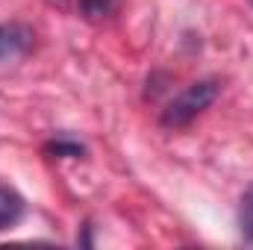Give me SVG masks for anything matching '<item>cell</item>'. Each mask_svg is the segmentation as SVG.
Masks as SVG:
<instances>
[{"mask_svg": "<svg viewBox=\"0 0 253 250\" xmlns=\"http://www.w3.org/2000/svg\"><path fill=\"white\" fill-rule=\"evenodd\" d=\"M59 3H62V0H59Z\"/></svg>", "mask_w": 253, "mask_h": 250, "instance_id": "cell-7", "label": "cell"}, {"mask_svg": "<svg viewBox=\"0 0 253 250\" xmlns=\"http://www.w3.org/2000/svg\"><path fill=\"white\" fill-rule=\"evenodd\" d=\"M239 227H242V233L253 239V186L245 191V197H242V206H239Z\"/></svg>", "mask_w": 253, "mask_h": 250, "instance_id": "cell-4", "label": "cell"}, {"mask_svg": "<svg viewBox=\"0 0 253 250\" xmlns=\"http://www.w3.org/2000/svg\"><path fill=\"white\" fill-rule=\"evenodd\" d=\"M33 47V30L24 24H0V62L18 59Z\"/></svg>", "mask_w": 253, "mask_h": 250, "instance_id": "cell-2", "label": "cell"}, {"mask_svg": "<svg viewBox=\"0 0 253 250\" xmlns=\"http://www.w3.org/2000/svg\"><path fill=\"white\" fill-rule=\"evenodd\" d=\"M218 97V83L215 80H197L186 85L162 112V126L168 129H180V126H189L203 109L212 106V100Z\"/></svg>", "mask_w": 253, "mask_h": 250, "instance_id": "cell-1", "label": "cell"}, {"mask_svg": "<svg viewBox=\"0 0 253 250\" xmlns=\"http://www.w3.org/2000/svg\"><path fill=\"white\" fill-rule=\"evenodd\" d=\"M115 9V0H83V12L88 18H100V15H109Z\"/></svg>", "mask_w": 253, "mask_h": 250, "instance_id": "cell-5", "label": "cell"}, {"mask_svg": "<svg viewBox=\"0 0 253 250\" xmlns=\"http://www.w3.org/2000/svg\"><path fill=\"white\" fill-rule=\"evenodd\" d=\"M44 150L56 156H83V144H74V141H50Z\"/></svg>", "mask_w": 253, "mask_h": 250, "instance_id": "cell-6", "label": "cell"}, {"mask_svg": "<svg viewBox=\"0 0 253 250\" xmlns=\"http://www.w3.org/2000/svg\"><path fill=\"white\" fill-rule=\"evenodd\" d=\"M24 215V197L9 186H0V230H9Z\"/></svg>", "mask_w": 253, "mask_h": 250, "instance_id": "cell-3", "label": "cell"}]
</instances>
